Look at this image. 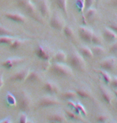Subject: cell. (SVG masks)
Masks as SVG:
<instances>
[{"mask_svg":"<svg viewBox=\"0 0 117 123\" xmlns=\"http://www.w3.org/2000/svg\"><path fill=\"white\" fill-rule=\"evenodd\" d=\"M51 68L52 73L58 76H61V77H72L73 76L72 69L63 63L55 62L54 64H52Z\"/></svg>","mask_w":117,"mask_h":123,"instance_id":"1","label":"cell"},{"mask_svg":"<svg viewBox=\"0 0 117 123\" xmlns=\"http://www.w3.org/2000/svg\"><path fill=\"white\" fill-rule=\"evenodd\" d=\"M70 64L72 68L79 71H84L86 69L87 64L84 56L79 52V51L73 50L69 60Z\"/></svg>","mask_w":117,"mask_h":123,"instance_id":"2","label":"cell"},{"mask_svg":"<svg viewBox=\"0 0 117 123\" xmlns=\"http://www.w3.org/2000/svg\"><path fill=\"white\" fill-rule=\"evenodd\" d=\"M61 102L53 95H45L40 97L38 102V108H49L60 105Z\"/></svg>","mask_w":117,"mask_h":123,"instance_id":"3","label":"cell"},{"mask_svg":"<svg viewBox=\"0 0 117 123\" xmlns=\"http://www.w3.org/2000/svg\"><path fill=\"white\" fill-rule=\"evenodd\" d=\"M35 53L37 57L43 61H49L52 56V52L47 45L43 43H39L35 49Z\"/></svg>","mask_w":117,"mask_h":123,"instance_id":"4","label":"cell"},{"mask_svg":"<svg viewBox=\"0 0 117 123\" xmlns=\"http://www.w3.org/2000/svg\"><path fill=\"white\" fill-rule=\"evenodd\" d=\"M31 97L26 91H22L19 96V109L22 113L29 112L31 108Z\"/></svg>","mask_w":117,"mask_h":123,"instance_id":"5","label":"cell"},{"mask_svg":"<svg viewBox=\"0 0 117 123\" xmlns=\"http://www.w3.org/2000/svg\"><path fill=\"white\" fill-rule=\"evenodd\" d=\"M50 26L56 31H62L65 27L63 18L58 13H55L50 19Z\"/></svg>","mask_w":117,"mask_h":123,"instance_id":"6","label":"cell"},{"mask_svg":"<svg viewBox=\"0 0 117 123\" xmlns=\"http://www.w3.org/2000/svg\"><path fill=\"white\" fill-rule=\"evenodd\" d=\"M117 64V59L116 57H107L104 59L100 64V67L104 70H106L107 72L112 71L116 68Z\"/></svg>","mask_w":117,"mask_h":123,"instance_id":"7","label":"cell"},{"mask_svg":"<svg viewBox=\"0 0 117 123\" xmlns=\"http://www.w3.org/2000/svg\"><path fill=\"white\" fill-rule=\"evenodd\" d=\"M94 32L91 29L85 26H81L79 28V35L80 39L86 43H91Z\"/></svg>","mask_w":117,"mask_h":123,"instance_id":"8","label":"cell"},{"mask_svg":"<svg viewBox=\"0 0 117 123\" xmlns=\"http://www.w3.org/2000/svg\"><path fill=\"white\" fill-rule=\"evenodd\" d=\"M30 73L29 68H23L21 70L18 71L17 73L11 77V81H15V82H23L26 80V79Z\"/></svg>","mask_w":117,"mask_h":123,"instance_id":"9","label":"cell"},{"mask_svg":"<svg viewBox=\"0 0 117 123\" xmlns=\"http://www.w3.org/2000/svg\"><path fill=\"white\" fill-rule=\"evenodd\" d=\"M23 62V59L19 57H13V58H8V59L5 60L2 63V67H3L4 68L6 69H11L14 68V67L19 65V64H21Z\"/></svg>","mask_w":117,"mask_h":123,"instance_id":"10","label":"cell"},{"mask_svg":"<svg viewBox=\"0 0 117 123\" xmlns=\"http://www.w3.org/2000/svg\"><path fill=\"white\" fill-rule=\"evenodd\" d=\"M4 16L11 22H15L17 24H23L26 22V17L18 12H7L4 15Z\"/></svg>","mask_w":117,"mask_h":123,"instance_id":"11","label":"cell"},{"mask_svg":"<svg viewBox=\"0 0 117 123\" xmlns=\"http://www.w3.org/2000/svg\"><path fill=\"white\" fill-rule=\"evenodd\" d=\"M43 90L49 95H56L59 92V87L57 85L56 83L52 82V81L47 80L43 85Z\"/></svg>","mask_w":117,"mask_h":123,"instance_id":"12","label":"cell"},{"mask_svg":"<svg viewBox=\"0 0 117 123\" xmlns=\"http://www.w3.org/2000/svg\"><path fill=\"white\" fill-rule=\"evenodd\" d=\"M103 38L108 43H112L116 41L117 34L109 27H105L103 31Z\"/></svg>","mask_w":117,"mask_h":123,"instance_id":"13","label":"cell"},{"mask_svg":"<svg viewBox=\"0 0 117 123\" xmlns=\"http://www.w3.org/2000/svg\"><path fill=\"white\" fill-rule=\"evenodd\" d=\"M77 96L82 99H91L93 100V96L91 91L86 86H79L75 89Z\"/></svg>","mask_w":117,"mask_h":123,"instance_id":"14","label":"cell"},{"mask_svg":"<svg viewBox=\"0 0 117 123\" xmlns=\"http://www.w3.org/2000/svg\"><path fill=\"white\" fill-rule=\"evenodd\" d=\"M19 6L20 7H22V9H24L25 11H26L30 16H32V17H33V16L36 15V12H37L36 7H35V6L30 1V0H27V1L24 2V3L19 4Z\"/></svg>","mask_w":117,"mask_h":123,"instance_id":"15","label":"cell"},{"mask_svg":"<svg viewBox=\"0 0 117 123\" xmlns=\"http://www.w3.org/2000/svg\"><path fill=\"white\" fill-rule=\"evenodd\" d=\"M99 89H100V95L102 97V99L104 100V101L107 105H111V101H112V95L111 93V92L109 91L107 88H105L104 86H103L102 85H99Z\"/></svg>","mask_w":117,"mask_h":123,"instance_id":"16","label":"cell"},{"mask_svg":"<svg viewBox=\"0 0 117 123\" xmlns=\"http://www.w3.org/2000/svg\"><path fill=\"white\" fill-rule=\"evenodd\" d=\"M66 118L65 113H55L47 117L50 123H63L66 121Z\"/></svg>","mask_w":117,"mask_h":123,"instance_id":"17","label":"cell"},{"mask_svg":"<svg viewBox=\"0 0 117 123\" xmlns=\"http://www.w3.org/2000/svg\"><path fill=\"white\" fill-rule=\"evenodd\" d=\"M39 11L43 17H48L50 15L51 10L47 0H41L39 3Z\"/></svg>","mask_w":117,"mask_h":123,"instance_id":"18","label":"cell"},{"mask_svg":"<svg viewBox=\"0 0 117 123\" xmlns=\"http://www.w3.org/2000/svg\"><path fill=\"white\" fill-rule=\"evenodd\" d=\"M41 80V76L39 72L33 70L30 71V73L27 76V77L25 80V82L27 83H36L39 82Z\"/></svg>","mask_w":117,"mask_h":123,"instance_id":"19","label":"cell"},{"mask_svg":"<svg viewBox=\"0 0 117 123\" xmlns=\"http://www.w3.org/2000/svg\"><path fill=\"white\" fill-rule=\"evenodd\" d=\"M79 52L84 56V58H89V59H91V58H93L94 56V54L92 52L91 48L88 47V46H84V47L79 48Z\"/></svg>","mask_w":117,"mask_h":123,"instance_id":"20","label":"cell"},{"mask_svg":"<svg viewBox=\"0 0 117 123\" xmlns=\"http://www.w3.org/2000/svg\"><path fill=\"white\" fill-rule=\"evenodd\" d=\"M96 72L99 73V74L101 76V78L104 80V81L106 84H110V83H111V76L109 75V73H107V71L104 70V69L101 68V69H97Z\"/></svg>","mask_w":117,"mask_h":123,"instance_id":"21","label":"cell"},{"mask_svg":"<svg viewBox=\"0 0 117 123\" xmlns=\"http://www.w3.org/2000/svg\"><path fill=\"white\" fill-rule=\"evenodd\" d=\"M55 62H58V63H63L64 61L67 60V55L63 51L59 50L58 51L54 56Z\"/></svg>","mask_w":117,"mask_h":123,"instance_id":"22","label":"cell"},{"mask_svg":"<svg viewBox=\"0 0 117 123\" xmlns=\"http://www.w3.org/2000/svg\"><path fill=\"white\" fill-rule=\"evenodd\" d=\"M64 113L66 115V117L68 118L70 120L72 121H82V119L80 118L79 115H77L74 111L72 110H65Z\"/></svg>","mask_w":117,"mask_h":123,"instance_id":"23","label":"cell"},{"mask_svg":"<svg viewBox=\"0 0 117 123\" xmlns=\"http://www.w3.org/2000/svg\"><path fill=\"white\" fill-rule=\"evenodd\" d=\"M76 92L74 91V90H67V91L64 92L62 95L63 99L67 100V101H72L73 99L76 98Z\"/></svg>","mask_w":117,"mask_h":123,"instance_id":"24","label":"cell"},{"mask_svg":"<svg viewBox=\"0 0 117 123\" xmlns=\"http://www.w3.org/2000/svg\"><path fill=\"white\" fill-rule=\"evenodd\" d=\"M58 7L67 15V0H56Z\"/></svg>","mask_w":117,"mask_h":123,"instance_id":"25","label":"cell"},{"mask_svg":"<svg viewBox=\"0 0 117 123\" xmlns=\"http://www.w3.org/2000/svg\"><path fill=\"white\" fill-rule=\"evenodd\" d=\"M91 50L94 55H97V56H100L105 53V48L103 47V45H95L91 48Z\"/></svg>","mask_w":117,"mask_h":123,"instance_id":"26","label":"cell"},{"mask_svg":"<svg viewBox=\"0 0 117 123\" xmlns=\"http://www.w3.org/2000/svg\"><path fill=\"white\" fill-rule=\"evenodd\" d=\"M24 39H15L14 41L10 44V49L11 50H17L24 43Z\"/></svg>","mask_w":117,"mask_h":123,"instance_id":"27","label":"cell"},{"mask_svg":"<svg viewBox=\"0 0 117 123\" xmlns=\"http://www.w3.org/2000/svg\"><path fill=\"white\" fill-rule=\"evenodd\" d=\"M97 15V11L95 8L90 7L86 10V18L88 20H92Z\"/></svg>","mask_w":117,"mask_h":123,"instance_id":"28","label":"cell"},{"mask_svg":"<svg viewBox=\"0 0 117 123\" xmlns=\"http://www.w3.org/2000/svg\"><path fill=\"white\" fill-rule=\"evenodd\" d=\"M96 122L98 123H107L109 122V116L107 113H99L96 116Z\"/></svg>","mask_w":117,"mask_h":123,"instance_id":"29","label":"cell"},{"mask_svg":"<svg viewBox=\"0 0 117 123\" xmlns=\"http://www.w3.org/2000/svg\"><path fill=\"white\" fill-rule=\"evenodd\" d=\"M103 36H101L100 34H93L92 39H91V43L94 45H103Z\"/></svg>","mask_w":117,"mask_h":123,"instance_id":"30","label":"cell"},{"mask_svg":"<svg viewBox=\"0 0 117 123\" xmlns=\"http://www.w3.org/2000/svg\"><path fill=\"white\" fill-rule=\"evenodd\" d=\"M63 31L64 35H65V36L69 39H72L75 36L74 31H73L72 27L70 26H65L63 27Z\"/></svg>","mask_w":117,"mask_h":123,"instance_id":"31","label":"cell"},{"mask_svg":"<svg viewBox=\"0 0 117 123\" xmlns=\"http://www.w3.org/2000/svg\"><path fill=\"white\" fill-rule=\"evenodd\" d=\"M15 38L12 36H0V44H8L10 45L11 43L14 41Z\"/></svg>","mask_w":117,"mask_h":123,"instance_id":"32","label":"cell"},{"mask_svg":"<svg viewBox=\"0 0 117 123\" xmlns=\"http://www.w3.org/2000/svg\"><path fill=\"white\" fill-rule=\"evenodd\" d=\"M12 35H14V33L10 29L6 28V27L3 26V25H0V36H12Z\"/></svg>","mask_w":117,"mask_h":123,"instance_id":"33","label":"cell"},{"mask_svg":"<svg viewBox=\"0 0 117 123\" xmlns=\"http://www.w3.org/2000/svg\"><path fill=\"white\" fill-rule=\"evenodd\" d=\"M6 102H7V104L9 105H11V106H15L16 105V104H17L15 97L11 93L6 94Z\"/></svg>","mask_w":117,"mask_h":123,"instance_id":"34","label":"cell"},{"mask_svg":"<svg viewBox=\"0 0 117 123\" xmlns=\"http://www.w3.org/2000/svg\"><path fill=\"white\" fill-rule=\"evenodd\" d=\"M76 108L78 109V110L79 111L80 114H83L84 116V117H86L87 115H88V112H87V110H85V108L80 103H76Z\"/></svg>","mask_w":117,"mask_h":123,"instance_id":"35","label":"cell"},{"mask_svg":"<svg viewBox=\"0 0 117 123\" xmlns=\"http://www.w3.org/2000/svg\"><path fill=\"white\" fill-rule=\"evenodd\" d=\"M75 4H76L77 7H79L80 10L85 8V0H75Z\"/></svg>","mask_w":117,"mask_h":123,"instance_id":"36","label":"cell"},{"mask_svg":"<svg viewBox=\"0 0 117 123\" xmlns=\"http://www.w3.org/2000/svg\"><path fill=\"white\" fill-rule=\"evenodd\" d=\"M109 51H110V52L112 53V54L117 55V41H116V42L111 43Z\"/></svg>","mask_w":117,"mask_h":123,"instance_id":"37","label":"cell"},{"mask_svg":"<svg viewBox=\"0 0 117 123\" xmlns=\"http://www.w3.org/2000/svg\"><path fill=\"white\" fill-rule=\"evenodd\" d=\"M108 27L117 34V21H110L108 23Z\"/></svg>","mask_w":117,"mask_h":123,"instance_id":"38","label":"cell"},{"mask_svg":"<svg viewBox=\"0 0 117 123\" xmlns=\"http://www.w3.org/2000/svg\"><path fill=\"white\" fill-rule=\"evenodd\" d=\"M27 116L25 113H22L19 116V123H27Z\"/></svg>","mask_w":117,"mask_h":123,"instance_id":"39","label":"cell"},{"mask_svg":"<svg viewBox=\"0 0 117 123\" xmlns=\"http://www.w3.org/2000/svg\"><path fill=\"white\" fill-rule=\"evenodd\" d=\"M95 2V0H85V10H88V8H90L92 6L94 3Z\"/></svg>","mask_w":117,"mask_h":123,"instance_id":"40","label":"cell"},{"mask_svg":"<svg viewBox=\"0 0 117 123\" xmlns=\"http://www.w3.org/2000/svg\"><path fill=\"white\" fill-rule=\"evenodd\" d=\"M111 85L112 88H114L115 89H117V76H113L111 78Z\"/></svg>","mask_w":117,"mask_h":123,"instance_id":"41","label":"cell"},{"mask_svg":"<svg viewBox=\"0 0 117 123\" xmlns=\"http://www.w3.org/2000/svg\"><path fill=\"white\" fill-rule=\"evenodd\" d=\"M3 85H4L3 76V74H0V89L3 86Z\"/></svg>","mask_w":117,"mask_h":123,"instance_id":"42","label":"cell"},{"mask_svg":"<svg viewBox=\"0 0 117 123\" xmlns=\"http://www.w3.org/2000/svg\"><path fill=\"white\" fill-rule=\"evenodd\" d=\"M0 123H11V120L10 117H6L5 119L2 120L1 122H0Z\"/></svg>","mask_w":117,"mask_h":123,"instance_id":"43","label":"cell"},{"mask_svg":"<svg viewBox=\"0 0 117 123\" xmlns=\"http://www.w3.org/2000/svg\"><path fill=\"white\" fill-rule=\"evenodd\" d=\"M110 4H111L112 6H114V7H117V0H111Z\"/></svg>","mask_w":117,"mask_h":123,"instance_id":"44","label":"cell"},{"mask_svg":"<svg viewBox=\"0 0 117 123\" xmlns=\"http://www.w3.org/2000/svg\"><path fill=\"white\" fill-rule=\"evenodd\" d=\"M27 1V0H17V3H18V5L20 3H24V2H26Z\"/></svg>","mask_w":117,"mask_h":123,"instance_id":"45","label":"cell"},{"mask_svg":"<svg viewBox=\"0 0 117 123\" xmlns=\"http://www.w3.org/2000/svg\"><path fill=\"white\" fill-rule=\"evenodd\" d=\"M113 92H114L115 96H116V98H117V89H114V91H113Z\"/></svg>","mask_w":117,"mask_h":123,"instance_id":"46","label":"cell"},{"mask_svg":"<svg viewBox=\"0 0 117 123\" xmlns=\"http://www.w3.org/2000/svg\"><path fill=\"white\" fill-rule=\"evenodd\" d=\"M27 123H35V122H33L32 121H27Z\"/></svg>","mask_w":117,"mask_h":123,"instance_id":"47","label":"cell"},{"mask_svg":"<svg viewBox=\"0 0 117 123\" xmlns=\"http://www.w3.org/2000/svg\"><path fill=\"white\" fill-rule=\"evenodd\" d=\"M107 123H117V122H113V121H111V122H108Z\"/></svg>","mask_w":117,"mask_h":123,"instance_id":"48","label":"cell"},{"mask_svg":"<svg viewBox=\"0 0 117 123\" xmlns=\"http://www.w3.org/2000/svg\"><path fill=\"white\" fill-rule=\"evenodd\" d=\"M99 1H100V0H95V2H96V3H99Z\"/></svg>","mask_w":117,"mask_h":123,"instance_id":"49","label":"cell"},{"mask_svg":"<svg viewBox=\"0 0 117 123\" xmlns=\"http://www.w3.org/2000/svg\"><path fill=\"white\" fill-rule=\"evenodd\" d=\"M116 106H117V101H116Z\"/></svg>","mask_w":117,"mask_h":123,"instance_id":"50","label":"cell"}]
</instances>
